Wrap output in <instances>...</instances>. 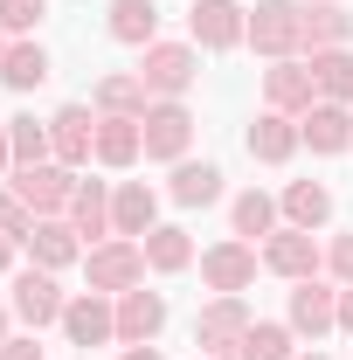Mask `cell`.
<instances>
[{
	"label": "cell",
	"instance_id": "21",
	"mask_svg": "<svg viewBox=\"0 0 353 360\" xmlns=\"http://www.w3.org/2000/svg\"><path fill=\"white\" fill-rule=\"evenodd\" d=\"M21 250H28V264H42V270H70V264H84V236L63 222V215H42V222H35V236H28Z\"/></svg>",
	"mask_w": 353,
	"mask_h": 360
},
{
	"label": "cell",
	"instance_id": "23",
	"mask_svg": "<svg viewBox=\"0 0 353 360\" xmlns=\"http://www.w3.org/2000/svg\"><path fill=\"white\" fill-rule=\"evenodd\" d=\"M104 35L125 49H153L160 42V0H111L104 7Z\"/></svg>",
	"mask_w": 353,
	"mask_h": 360
},
{
	"label": "cell",
	"instance_id": "17",
	"mask_svg": "<svg viewBox=\"0 0 353 360\" xmlns=\"http://www.w3.org/2000/svg\"><path fill=\"white\" fill-rule=\"evenodd\" d=\"M167 333V291H125L118 298V347H153Z\"/></svg>",
	"mask_w": 353,
	"mask_h": 360
},
{
	"label": "cell",
	"instance_id": "32",
	"mask_svg": "<svg viewBox=\"0 0 353 360\" xmlns=\"http://www.w3.org/2000/svg\"><path fill=\"white\" fill-rule=\"evenodd\" d=\"M7 139H14V167H42V160H56L49 118H35V111H14V118H7Z\"/></svg>",
	"mask_w": 353,
	"mask_h": 360
},
{
	"label": "cell",
	"instance_id": "22",
	"mask_svg": "<svg viewBox=\"0 0 353 360\" xmlns=\"http://www.w3.org/2000/svg\"><path fill=\"white\" fill-rule=\"evenodd\" d=\"M298 132L319 160H333V153H353V104H312L305 118H298Z\"/></svg>",
	"mask_w": 353,
	"mask_h": 360
},
{
	"label": "cell",
	"instance_id": "1",
	"mask_svg": "<svg viewBox=\"0 0 353 360\" xmlns=\"http://www.w3.org/2000/svg\"><path fill=\"white\" fill-rule=\"evenodd\" d=\"M264 63H284V56H305V0H257L250 7V42Z\"/></svg>",
	"mask_w": 353,
	"mask_h": 360
},
{
	"label": "cell",
	"instance_id": "34",
	"mask_svg": "<svg viewBox=\"0 0 353 360\" xmlns=\"http://www.w3.org/2000/svg\"><path fill=\"white\" fill-rule=\"evenodd\" d=\"M0 229H7L14 243H28V236H35V215H28V201H21L7 180H0Z\"/></svg>",
	"mask_w": 353,
	"mask_h": 360
},
{
	"label": "cell",
	"instance_id": "44",
	"mask_svg": "<svg viewBox=\"0 0 353 360\" xmlns=\"http://www.w3.org/2000/svg\"><path fill=\"white\" fill-rule=\"evenodd\" d=\"M194 360H215V354H194Z\"/></svg>",
	"mask_w": 353,
	"mask_h": 360
},
{
	"label": "cell",
	"instance_id": "26",
	"mask_svg": "<svg viewBox=\"0 0 353 360\" xmlns=\"http://www.w3.org/2000/svg\"><path fill=\"white\" fill-rule=\"evenodd\" d=\"M0 84L14 90V97L42 90V84H49V49L35 42V35H14V42H7V56H0Z\"/></svg>",
	"mask_w": 353,
	"mask_h": 360
},
{
	"label": "cell",
	"instance_id": "35",
	"mask_svg": "<svg viewBox=\"0 0 353 360\" xmlns=\"http://www.w3.org/2000/svg\"><path fill=\"white\" fill-rule=\"evenodd\" d=\"M326 277L333 284H353V229L347 236H326Z\"/></svg>",
	"mask_w": 353,
	"mask_h": 360
},
{
	"label": "cell",
	"instance_id": "2",
	"mask_svg": "<svg viewBox=\"0 0 353 360\" xmlns=\"http://www.w3.org/2000/svg\"><path fill=\"white\" fill-rule=\"evenodd\" d=\"M146 284V243L132 236H111V243H97L84 250V291H104V298H125Z\"/></svg>",
	"mask_w": 353,
	"mask_h": 360
},
{
	"label": "cell",
	"instance_id": "13",
	"mask_svg": "<svg viewBox=\"0 0 353 360\" xmlns=\"http://www.w3.org/2000/svg\"><path fill=\"white\" fill-rule=\"evenodd\" d=\"M49 146H56L63 167L84 174L90 160H97V111H90V104H56V111H49Z\"/></svg>",
	"mask_w": 353,
	"mask_h": 360
},
{
	"label": "cell",
	"instance_id": "33",
	"mask_svg": "<svg viewBox=\"0 0 353 360\" xmlns=\"http://www.w3.org/2000/svg\"><path fill=\"white\" fill-rule=\"evenodd\" d=\"M49 21V0H0V35L14 42V35H35Z\"/></svg>",
	"mask_w": 353,
	"mask_h": 360
},
{
	"label": "cell",
	"instance_id": "28",
	"mask_svg": "<svg viewBox=\"0 0 353 360\" xmlns=\"http://www.w3.org/2000/svg\"><path fill=\"white\" fill-rule=\"evenodd\" d=\"M312 49H353V7L347 0H305V56Z\"/></svg>",
	"mask_w": 353,
	"mask_h": 360
},
{
	"label": "cell",
	"instance_id": "19",
	"mask_svg": "<svg viewBox=\"0 0 353 360\" xmlns=\"http://www.w3.org/2000/svg\"><path fill=\"white\" fill-rule=\"evenodd\" d=\"M277 229H284L277 194H264V187H243V194L229 201V236H243V243H257V250H264Z\"/></svg>",
	"mask_w": 353,
	"mask_h": 360
},
{
	"label": "cell",
	"instance_id": "42",
	"mask_svg": "<svg viewBox=\"0 0 353 360\" xmlns=\"http://www.w3.org/2000/svg\"><path fill=\"white\" fill-rule=\"evenodd\" d=\"M298 360H326V354H319V347H305V354H298Z\"/></svg>",
	"mask_w": 353,
	"mask_h": 360
},
{
	"label": "cell",
	"instance_id": "38",
	"mask_svg": "<svg viewBox=\"0 0 353 360\" xmlns=\"http://www.w3.org/2000/svg\"><path fill=\"white\" fill-rule=\"evenodd\" d=\"M340 333L353 340V284H340Z\"/></svg>",
	"mask_w": 353,
	"mask_h": 360
},
{
	"label": "cell",
	"instance_id": "41",
	"mask_svg": "<svg viewBox=\"0 0 353 360\" xmlns=\"http://www.w3.org/2000/svg\"><path fill=\"white\" fill-rule=\"evenodd\" d=\"M7 333H14V305H0V340H7Z\"/></svg>",
	"mask_w": 353,
	"mask_h": 360
},
{
	"label": "cell",
	"instance_id": "43",
	"mask_svg": "<svg viewBox=\"0 0 353 360\" xmlns=\"http://www.w3.org/2000/svg\"><path fill=\"white\" fill-rule=\"evenodd\" d=\"M0 56H7V35H0Z\"/></svg>",
	"mask_w": 353,
	"mask_h": 360
},
{
	"label": "cell",
	"instance_id": "16",
	"mask_svg": "<svg viewBox=\"0 0 353 360\" xmlns=\"http://www.w3.org/2000/svg\"><path fill=\"white\" fill-rule=\"evenodd\" d=\"M243 146H250L257 167H291L298 146H305V132H298V118H284V111H257L250 132H243Z\"/></svg>",
	"mask_w": 353,
	"mask_h": 360
},
{
	"label": "cell",
	"instance_id": "12",
	"mask_svg": "<svg viewBox=\"0 0 353 360\" xmlns=\"http://www.w3.org/2000/svg\"><path fill=\"white\" fill-rule=\"evenodd\" d=\"M257 319H250V305L243 298H208L201 312H194V347L215 360H236V347H243V333H250Z\"/></svg>",
	"mask_w": 353,
	"mask_h": 360
},
{
	"label": "cell",
	"instance_id": "30",
	"mask_svg": "<svg viewBox=\"0 0 353 360\" xmlns=\"http://www.w3.org/2000/svg\"><path fill=\"white\" fill-rule=\"evenodd\" d=\"M312 84H319V104H353V49H312Z\"/></svg>",
	"mask_w": 353,
	"mask_h": 360
},
{
	"label": "cell",
	"instance_id": "4",
	"mask_svg": "<svg viewBox=\"0 0 353 360\" xmlns=\"http://www.w3.org/2000/svg\"><path fill=\"white\" fill-rule=\"evenodd\" d=\"M139 132H146V160L180 167L194 153V111H187V97H153V111L139 118Z\"/></svg>",
	"mask_w": 353,
	"mask_h": 360
},
{
	"label": "cell",
	"instance_id": "39",
	"mask_svg": "<svg viewBox=\"0 0 353 360\" xmlns=\"http://www.w3.org/2000/svg\"><path fill=\"white\" fill-rule=\"evenodd\" d=\"M14 174V139H7V118H0V180Z\"/></svg>",
	"mask_w": 353,
	"mask_h": 360
},
{
	"label": "cell",
	"instance_id": "40",
	"mask_svg": "<svg viewBox=\"0 0 353 360\" xmlns=\"http://www.w3.org/2000/svg\"><path fill=\"white\" fill-rule=\"evenodd\" d=\"M118 360H167V354H160V340H153V347H118Z\"/></svg>",
	"mask_w": 353,
	"mask_h": 360
},
{
	"label": "cell",
	"instance_id": "11",
	"mask_svg": "<svg viewBox=\"0 0 353 360\" xmlns=\"http://www.w3.org/2000/svg\"><path fill=\"white\" fill-rule=\"evenodd\" d=\"M63 340H70V347H118V298H104V291H70V305H63Z\"/></svg>",
	"mask_w": 353,
	"mask_h": 360
},
{
	"label": "cell",
	"instance_id": "10",
	"mask_svg": "<svg viewBox=\"0 0 353 360\" xmlns=\"http://www.w3.org/2000/svg\"><path fill=\"white\" fill-rule=\"evenodd\" d=\"M14 319L28 326V333H42V326H63V305H70V291L56 284V270L42 264H28V270H14Z\"/></svg>",
	"mask_w": 353,
	"mask_h": 360
},
{
	"label": "cell",
	"instance_id": "31",
	"mask_svg": "<svg viewBox=\"0 0 353 360\" xmlns=\"http://www.w3.org/2000/svg\"><path fill=\"white\" fill-rule=\"evenodd\" d=\"M236 360H298V333H291L284 319H257V326L243 333Z\"/></svg>",
	"mask_w": 353,
	"mask_h": 360
},
{
	"label": "cell",
	"instance_id": "14",
	"mask_svg": "<svg viewBox=\"0 0 353 360\" xmlns=\"http://www.w3.org/2000/svg\"><path fill=\"white\" fill-rule=\"evenodd\" d=\"M319 104V84H312V63L305 56H284L264 70V111H284V118H305Z\"/></svg>",
	"mask_w": 353,
	"mask_h": 360
},
{
	"label": "cell",
	"instance_id": "6",
	"mask_svg": "<svg viewBox=\"0 0 353 360\" xmlns=\"http://www.w3.org/2000/svg\"><path fill=\"white\" fill-rule=\"evenodd\" d=\"M257 270H264V257H257V243H243V236H222V243L201 250V284H208L215 298H243V291L257 284Z\"/></svg>",
	"mask_w": 353,
	"mask_h": 360
},
{
	"label": "cell",
	"instance_id": "3",
	"mask_svg": "<svg viewBox=\"0 0 353 360\" xmlns=\"http://www.w3.org/2000/svg\"><path fill=\"white\" fill-rule=\"evenodd\" d=\"M187 42L201 56H229L250 42V7L243 0H194L187 7Z\"/></svg>",
	"mask_w": 353,
	"mask_h": 360
},
{
	"label": "cell",
	"instance_id": "18",
	"mask_svg": "<svg viewBox=\"0 0 353 360\" xmlns=\"http://www.w3.org/2000/svg\"><path fill=\"white\" fill-rule=\"evenodd\" d=\"M90 111L97 118H146L153 111V90L139 84V70H104L90 90Z\"/></svg>",
	"mask_w": 353,
	"mask_h": 360
},
{
	"label": "cell",
	"instance_id": "24",
	"mask_svg": "<svg viewBox=\"0 0 353 360\" xmlns=\"http://www.w3.org/2000/svg\"><path fill=\"white\" fill-rule=\"evenodd\" d=\"M139 160H146L139 118H97V167H104V174H132Z\"/></svg>",
	"mask_w": 353,
	"mask_h": 360
},
{
	"label": "cell",
	"instance_id": "37",
	"mask_svg": "<svg viewBox=\"0 0 353 360\" xmlns=\"http://www.w3.org/2000/svg\"><path fill=\"white\" fill-rule=\"evenodd\" d=\"M14 257H21V243H14V236L0 229V277H14Z\"/></svg>",
	"mask_w": 353,
	"mask_h": 360
},
{
	"label": "cell",
	"instance_id": "7",
	"mask_svg": "<svg viewBox=\"0 0 353 360\" xmlns=\"http://www.w3.org/2000/svg\"><path fill=\"white\" fill-rule=\"evenodd\" d=\"M284 326L298 333V340H333L340 333V284L333 277H305V284H291V305H284Z\"/></svg>",
	"mask_w": 353,
	"mask_h": 360
},
{
	"label": "cell",
	"instance_id": "15",
	"mask_svg": "<svg viewBox=\"0 0 353 360\" xmlns=\"http://www.w3.org/2000/svg\"><path fill=\"white\" fill-rule=\"evenodd\" d=\"M146 229H160V187L153 180H111V236L146 243Z\"/></svg>",
	"mask_w": 353,
	"mask_h": 360
},
{
	"label": "cell",
	"instance_id": "36",
	"mask_svg": "<svg viewBox=\"0 0 353 360\" xmlns=\"http://www.w3.org/2000/svg\"><path fill=\"white\" fill-rule=\"evenodd\" d=\"M0 360H42L35 333H7V340H0Z\"/></svg>",
	"mask_w": 353,
	"mask_h": 360
},
{
	"label": "cell",
	"instance_id": "20",
	"mask_svg": "<svg viewBox=\"0 0 353 360\" xmlns=\"http://www.w3.org/2000/svg\"><path fill=\"white\" fill-rule=\"evenodd\" d=\"M63 222L84 236V250L111 243V180H77V194H70V215H63Z\"/></svg>",
	"mask_w": 353,
	"mask_h": 360
},
{
	"label": "cell",
	"instance_id": "29",
	"mask_svg": "<svg viewBox=\"0 0 353 360\" xmlns=\"http://www.w3.org/2000/svg\"><path fill=\"white\" fill-rule=\"evenodd\" d=\"M277 208H284L291 229H312V236H319V229L333 222V187H326V180H291V187L277 194Z\"/></svg>",
	"mask_w": 353,
	"mask_h": 360
},
{
	"label": "cell",
	"instance_id": "25",
	"mask_svg": "<svg viewBox=\"0 0 353 360\" xmlns=\"http://www.w3.org/2000/svg\"><path fill=\"white\" fill-rule=\"evenodd\" d=\"M194 264H201V250H194V236L180 222L146 229V270H153V277H180V270H194Z\"/></svg>",
	"mask_w": 353,
	"mask_h": 360
},
{
	"label": "cell",
	"instance_id": "27",
	"mask_svg": "<svg viewBox=\"0 0 353 360\" xmlns=\"http://www.w3.org/2000/svg\"><path fill=\"white\" fill-rule=\"evenodd\" d=\"M167 201L174 208H208V201H222V167L215 160H180L174 174H167Z\"/></svg>",
	"mask_w": 353,
	"mask_h": 360
},
{
	"label": "cell",
	"instance_id": "9",
	"mask_svg": "<svg viewBox=\"0 0 353 360\" xmlns=\"http://www.w3.org/2000/svg\"><path fill=\"white\" fill-rule=\"evenodd\" d=\"M257 257H264V270L270 277H284V284H305V277H326V243H319V236H312V229H277V236H270L264 250H257Z\"/></svg>",
	"mask_w": 353,
	"mask_h": 360
},
{
	"label": "cell",
	"instance_id": "5",
	"mask_svg": "<svg viewBox=\"0 0 353 360\" xmlns=\"http://www.w3.org/2000/svg\"><path fill=\"white\" fill-rule=\"evenodd\" d=\"M139 84L153 90V97H187V90L201 84V49H194V42H153V49H139Z\"/></svg>",
	"mask_w": 353,
	"mask_h": 360
},
{
	"label": "cell",
	"instance_id": "8",
	"mask_svg": "<svg viewBox=\"0 0 353 360\" xmlns=\"http://www.w3.org/2000/svg\"><path fill=\"white\" fill-rule=\"evenodd\" d=\"M7 187L28 201V215L42 222V215H70V194H77V167H63V160H42V167H14Z\"/></svg>",
	"mask_w": 353,
	"mask_h": 360
}]
</instances>
